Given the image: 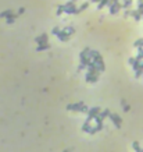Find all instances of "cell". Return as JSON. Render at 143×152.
Segmentation results:
<instances>
[{
    "mask_svg": "<svg viewBox=\"0 0 143 152\" xmlns=\"http://www.w3.org/2000/svg\"><path fill=\"white\" fill-rule=\"evenodd\" d=\"M87 56L93 60V63L96 64V67H97V70H99L100 73L106 70V66H104V62H103V57H101V55H100L97 50H92V49H90Z\"/></svg>",
    "mask_w": 143,
    "mask_h": 152,
    "instance_id": "cell-1",
    "label": "cell"
},
{
    "mask_svg": "<svg viewBox=\"0 0 143 152\" xmlns=\"http://www.w3.org/2000/svg\"><path fill=\"white\" fill-rule=\"evenodd\" d=\"M122 8V4H121V1L119 0H115V1H112L111 4H108V11L110 14H117L119 13V10Z\"/></svg>",
    "mask_w": 143,
    "mask_h": 152,
    "instance_id": "cell-2",
    "label": "cell"
},
{
    "mask_svg": "<svg viewBox=\"0 0 143 152\" xmlns=\"http://www.w3.org/2000/svg\"><path fill=\"white\" fill-rule=\"evenodd\" d=\"M100 112H101V109H100L99 106L90 108L89 110H87V119H86V121H92L94 117H96V116H99Z\"/></svg>",
    "mask_w": 143,
    "mask_h": 152,
    "instance_id": "cell-3",
    "label": "cell"
},
{
    "mask_svg": "<svg viewBox=\"0 0 143 152\" xmlns=\"http://www.w3.org/2000/svg\"><path fill=\"white\" fill-rule=\"evenodd\" d=\"M108 117H110V120L114 123V126L117 127V128H119L121 127V124H122V119L119 117L118 114H115V113H110L108 114Z\"/></svg>",
    "mask_w": 143,
    "mask_h": 152,
    "instance_id": "cell-4",
    "label": "cell"
},
{
    "mask_svg": "<svg viewBox=\"0 0 143 152\" xmlns=\"http://www.w3.org/2000/svg\"><path fill=\"white\" fill-rule=\"evenodd\" d=\"M83 105V102H76V103H69L67 105V110H72V112H81V108Z\"/></svg>",
    "mask_w": 143,
    "mask_h": 152,
    "instance_id": "cell-5",
    "label": "cell"
},
{
    "mask_svg": "<svg viewBox=\"0 0 143 152\" xmlns=\"http://www.w3.org/2000/svg\"><path fill=\"white\" fill-rule=\"evenodd\" d=\"M35 42H36L37 45L49 42V35H47V34H42V35H39V36H37V38L35 39Z\"/></svg>",
    "mask_w": 143,
    "mask_h": 152,
    "instance_id": "cell-6",
    "label": "cell"
},
{
    "mask_svg": "<svg viewBox=\"0 0 143 152\" xmlns=\"http://www.w3.org/2000/svg\"><path fill=\"white\" fill-rule=\"evenodd\" d=\"M57 38L60 39L61 42H67V41L69 39V35H68V34H67L65 31H64V29H61V31L57 34Z\"/></svg>",
    "mask_w": 143,
    "mask_h": 152,
    "instance_id": "cell-7",
    "label": "cell"
},
{
    "mask_svg": "<svg viewBox=\"0 0 143 152\" xmlns=\"http://www.w3.org/2000/svg\"><path fill=\"white\" fill-rule=\"evenodd\" d=\"M85 81L86 83H96L99 81V74H93V76H85Z\"/></svg>",
    "mask_w": 143,
    "mask_h": 152,
    "instance_id": "cell-8",
    "label": "cell"
},
{
    "mask_svg": "<svg viewBox=\"0 0 143 152\" xmlns=\"http://www.w3.org/2000/svg\"><path fill=\"white\" fill-rule=\"evenodd\" d=\"M131 15L136 20V21H140V20H142V13H140L139 10H131Z\"/></svg>",
    "mask_w": 143,
    "mask_h": 152,
    "instance_id": "cell-9",
    "label": "cell"
},
{
    "mask_svg": "<svg viewBox=\"0 0 143 152\" xmlns=\"http://www.w3.org/2000/svg\"><path fill=\"white\" fill-rule=\"evenodd\" d=\"M11 15H14V11L12 10H4V11L0 13V18H8Z\"/></svg>",
    "mask_w": 143,
    "mask_h": 152,
    "instance_id": "cell-10",
    "label": "cell"
},
{
    "mask_svg": "<svg viewBox=\"0 0 143 152\" xmlns=\"http://www.w3.org/2000/svg\"><path fill=\"white\" fill-rule=\"evenodd\" d=\"M51 46H50L49 42H46V43H40V45H37V48H36V50L37 52H42V50H47V49H50Z\"/></svg>",
    "mask_w": 143,
    "mask_h": 152,
    "instance_id": "cell-11",
    "label": "cell"
},
{
    "mask_svg": "<svg viewBox=\"0 0 143 152\" xmlns=\"http://www.w3.org/2000/svg\"><path fill=\"white\" fill-rule=\"evenodd\" d=\"M110 113H111V112H110L108 109H104V110H101V112L99 113V117L101 119V120H104L106 117H108V114H110Z\"/></svg>",
    "mask_w": 143,
    "mask_h": 152,
    "instance_id": "cell-12",
    "label": "cell"
},
{
    "mask_svg": "<svg viewBox=\"0 0 143 152\" xmlns=\"http://www.w3.org/2000/svg\"><path fill=\"white\" fill-rule=\"evenodd\" d=\"M87 7H89V3L87 1H85V3H82L81 7H76V14H81L83 10H86Z\"/></svg>",
    "mask_w": 143,
    "mask_h": 152,
    "instance_id": "cell-13",
    "label": "cell"
},
{
    "mask_svg": "<svg viewBox=\"0 0 143 152\" xmlns=\"http://www.w3.org/2000/svg\"><path fill=\"white\" fill-rule=\"evenodd\" d=\"M19 15L17 13H14V15H11V17H8V18H6V22L7 24H14V21H15V20L18 18Z\"/></svg>",
    "mask_w": 143,
    "mask_h": 152,
    "instance_id": "cell-14",
    "label": "cell"
},
{
    "mask_svg": "<svg viewBox=\"0 0 143 152\" xmlns=\"http://www.w3.org/2000/svg\"><path fill=\"white\" fill-rule=\"evenodd\" d=\"M90 128H92V126H90V121H85V123H83V126H82V131L89 133V131H90Z\"/></svg>",
    "mask_w": 143,
    "mask_h": 152,
    "instance_id": "cell-15",
    "label": "cell"
},
{
    "mask_svg": "<svg viewBox=\"0 0 143 152\" xmlns=\"http://www.w3.org/2000/svg\"><path fill=\"white\" fill-rule=\"evenodd\" d=\"M97 4H99L97 6V10H101V8H104L106 6H108V0H100Z\"/></svg>",
    "mask_w": 143,
    "mask_h": 152,
    "instance_id": "cell-16",
    "label": "cell"
},
{
    "mask_svg": "<svg viewBox=\"0 0 143 152\" xmlns=\"http://www.w3.org/2000/svg\"><path fill=\"white\" fill-rule=\"evenodd\" d=\"M132 1L133 0H122V8H131V6H132Z\"/></svg>",
    "mask_w": 143,
    "mask_h": 152,
    "instance_id": "cell-17",
    "label": "cell"
},
{
    "mask_svg": "<svg viewBox=\"0 0 143 152\" xmlns=\"http://www.w3.org/2000/svg\"><path fill=\"white\" fill-rule=\"evenodd\" d=\"M62 29H64V31L67 32V34H68L69 36H71V35H74V34H75V28H74V27H64Z\"/></svg>",
    "mask_w": 143,
    "mask_h": 152,
    "instance_id": "cell-18",
    "label": "cell"
},
{
    "mask_svg": "<svg viewBox=\"0 0 143 152\" xmlns=\"http://www.w3.org/2000/svg\"><path fill=\"white\" fill-rule=\"evenodd\" d=\"M133 46H135V48H143V38H140V39H137V41H135Z\"/></svg>",
    "mask_w": 143,
    "mask_h": 152,
    "instance_id": "cell-19",
    "label": "cell"
},
{
    "mask_svg": "<svg viewBox=\"0 0 143 152\" xmlns=\"http://www.w3.org/2000/svg\"><path fill=\"white\" fill-rule=\"evenodd\" d=\"M64 10H65V4H60L58 8H57V15H61L64 13Z\"/></svg>",
    "mask_w": 143,
    "mask_h": 152,
    "instance_id": "cell-20",
    "label": "cell"
},
{
    "mask_svg": "<svg viewBox=\"0 0 143 152\" xmlns=\"http://www.w3.org/2000/svg\"><path fill=\"white\" fill-rule=\"evenodd\" d=\"M121 103H122V108H124V112H129V110H131V106H129V105H128V103H126V102H125L124 99L121 101Z\"/></svg>",
    "mask_w": 143,
    "mask_h": 152,
    "instance_id": "cell-21",
    "label": "cell"
},
{
    "mask_svg": "<svg viewBox=\"0 0 143 152\" xmlns=\"http://www.w3.org/2000/svg\"><path fill=\"white\" fill-rule=\"evenodd\" d=\"M137 10L143 14V0H139V3H137Z\"/></svg>",
    "mask_w": 143,
    "mask_h": 152,
    "instance_id": "cell-22",
    "label": "cell"
},
{
    "mask_svg": "<svg viewBox=\"0 0 143 152\" xmlns=\"http://www.w3.org/2000/svg\"><path fill=\"white\" fill-rule=\"evenodd\" d=\"M60 31H61V28H58V27H54V28L51 29V34H53V35H56V36H57V34H58Z\"/></svg>",
    "mask_w": 143,
    "mask_h": 152,
    "instance_id": "cell-23",
    "label": "cell"
},
{
    "mask_svg": "<svg viewBox=\"0 0 143 152\" xmlns=\"http://www.w3.org/2000/svg\"><path fill=\"white\" fill-rule=\"evenodd\" d=\"M87 110H89V108H87L86 105L83 103V105H82V108H81V112H82V113H87Z\"/></svg>",
    "mask_w": 143,
    "mask_h": 152,
    "instance_id": "cell-24",
    "label": "cell"
},
{
    "mask_svg": "<svg viewBox=\"0 0 143 152\" xmlns=\"http://www.w3.org/2000/svg\"><path fill=\"white\" fill-rule=\"evenodd\" d=\"M135 62H136V59H135V57H129V60H128V63L131 64V66H133Z\"/></svg>",
    "mask_w": 143,
    "mask_h": 152,
    "instance_id": "cell-25",
    "label": "cell"
},
{
    "mask_svg": "<svg viewBox=\"0 0 143 152\" xmlns=\"http://www.w3.org/2000/svg\"><path fill=\"white\" fill-rule=\"evenodd\" d=\"M85 69H86V67H85L83 64H79V67H78V73H81V71H83Z\"/></svg>",
    "mask_w": 143,
    "mask_h": 152,
    "instance_id": "cell-26",
    "label": "cell"
},
{
    "mask_svg": "<svg viewBox=\"0 0 143 152\" xmlns=\"http://www.w3.org/2000/svg\"><path fill=\"white\" fill-rule=\"evenodd\" d=\"M24 13H25V8H24V7H21L18 11H17V14H18V15H21V14H24Z\"/></svg>",
    "mask_w": 143,
    "mask_h": 152,
    "instance_id": "cell-27",
    "label": "cell"
},
{
    "mask_svg": "<svg viewBox=\"0 0 143 152\" xmlns=\"http://www.w3.org/2000/svg\"><path fill=\"white\" fill-rule=\"evenodd\" d=\"M92 1H93V3H99L100 0H92Z\"/></svg>",
    "mask_w": 143,
    "mask_h": 152,
    "instance_id": "cell-28",
    "label": "cell"
},
{
    "mask_svg": "<svg viewBox=\"0 0 143 152\" xmlns=\"http://www.w3.org/2000/svg\"><path fill=\"white\" fill-rule=\"evenodd\" d=\"M64 152H69V149H64Z\"/></svg>",
    "mask_w": 143,
    "mask_h": 152,
    "instance_id": "cell-29",
    "label": "cell"
},
{
    "mask_svg": "<svg viewBox=\"0 0 143 152\" xmlns=\"http://www.w3.org/2000/svg\"><path fill=\"white\" fill-rule=\"evenodd\" d=\"M142 77H143V74H142Z\"/></svg>",
    "mask_w": 143,
    "mask_h": 152,
    "instance_id": "cell-30",
    "label": "cell"
}]
</instances>
